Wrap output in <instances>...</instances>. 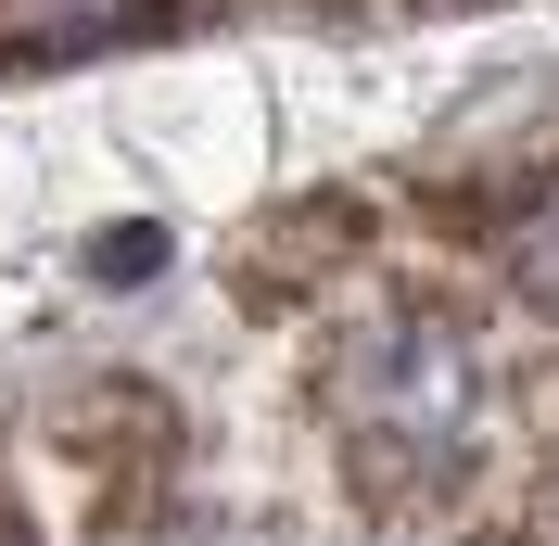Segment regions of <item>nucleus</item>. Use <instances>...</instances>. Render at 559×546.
Here are the masks:
<instances>
[{
  "label": "nucleus",
  "mask_w": 559,
  "mask_h": 546,
  "mask_svg": "<svg viewBox=\"0 0 559 546\" xmlns=\"http://www.w3.org/2000/svg\"><path fill=\"white\" fill-rule=\"evenodd\" d=\"M344 419L369 444H394V458H445L484 419V343L457 318H382L344 356Z\"/></svg>",
  "instance_id": "f257e3e1"
},
{
  "label": "nucleus",
  "mask_w": 559,
  "mask_h": 546,
  "mask_svg": "<svg viewBox=\"0 0 559 546\" xmlns=\"http://www.w3.org/2000/svg\"><path fill=\"white\" fill-rule=\"evenodd\" d=\"M90 268H103V280H140V268H166V229H103V241H90Z\"/></svg>",
  "instance_id": "f03ea898"
},
{
  "label": "nucleus",
  "mask_w": 559,
  "mask_h": 546,
  "mask_svg": "<svg viewBox=\"0 0 559 546\" xmlns=\"http://www.w3.org/2000/svg\"><path fill=\"white\" fill-rule=\"evenodd\" d=\"M522 268L559 280V178H547V204H534V229H522Z\"/></svg>",
  "instance_id": "7ed1b4c3"
}]
</instances>
